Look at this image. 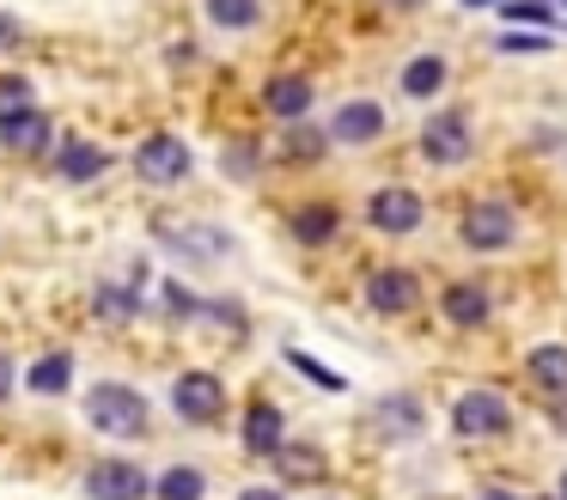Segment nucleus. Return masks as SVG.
<instances>
[{"label": "nucleus", "instance_id": "obj_30", "mask_svg": "<svg viewBox=\"0 0 567 500\" xmlns=\"http://www.w3.org/2000/svg\"><path fill=\"white\" fill-rule=\"evenodd\" d=\"M287 159H293V165L323 159V134H318V129H293V134H287Z\"/></svg>", "mask_w": 567, "mask_h": 500}, {"label": "nucleus", "instance_id": "obj_33", "mask_svg": "<svg viewBox=\"0 0 567 500\" xmlns=\"http://www.w3.org/2000/svg\"><path fill=\"white\" fill-rule=\"evenodd\" d=\"M476 500H525V494H513V488H482Z\"/></svg>", "mask_w": 567, "mask_h": 500}, {"label": "nucleus", "instance_id": "obj_28", "mask_svg": "<svg viewBox=\"0 0 567 500\" xmlns=\"http://www.w3.org/2000/svg\"><path fill=\"white\" fill-rule=\"evenodd\" d=\"M513 24H537V31H549L555 24V12H549V0H513V7H501Z\"/></svg>", "mask_w": 567, "mask_h": 500}, {"label": "nucleus", "instance_id": "obj_20", "mask_svg": "<svg viewBox=\"0 0 567 500\" xmlns=\"http://www.w3.org/2000/svg\"><path fill=\"white\" fill-rule=\"evenodd\" d=\"M336 226H342V214H336L330 202H299V214H293V238L306 244V251L330 244V238H336Z\"/></svg>", "mask_w": 567, "mask_h": 500}, {"label": "nucleus", "instance_id": "obj_3", "mask_svg": "<svg viewBox=\"0 0 567 500\" xmlns=\"http://www.w3.org/2000/svg\"><path fill=\"white\" fill-rule=\"evenodd\" d=\"M452 427L464 439H501L506 427H513V402H506L501 390H464V397L452 402Z\"/></svg>", "mask_w": 567, "mask_h": 500}, {"label": "nucleus", "instance_id": "obj_14", "mask_svg": "<svg viewBox=\"0 0 567 500\" xmlns=\"http://www.w3.org/2000/svg\"><path fill=\"white\" fill-rule=\"evenodd\" d=\"M159 238L184 256H226L233 251V232L220 226H184V220H159Z\"/></svg>", "mask_w": 567, "mask_h": 500}, {"label": "nucleus", "instance_id": "obj_11", "mask_svg": "<svg viewBox=\"0 0 567 500\" xmlns=\"http://www.w3.org/2000/svg\"><path fill=\"white\" fill-rule=\"evenodd\" d=\"M379 134H384V110L372 104V98H348L330 116V141H342V146H367V141H379Z\"/></svg>", "mask_w": 567, "mask_h": 500}, {"label": "nucleus", "instance_id": "obj_6", "mask_svg": "<svg viewBox=\"0 0 567 500\" xmlns=\"http://www.w3.org/2000/svg\"><path fill=\"white\" fill-rule=\"evenodd\" d=\"M135 171L147 183H184L189 171H196V153H189L177 134H147V141L135 146Z\"/></svg>", "mask_w": 567, "mask_h": 500}, {"label": "nucleus", "instance_id": "obj_15", "mask_svg": "<svg viewBox=\"0 0 567 500\" xmlns=\"http://www.w3.org/2000/svg\"><path fill=\"white\" fill-rule=\"evenodd\" d=\"M50 141H55V122L43 110H19V116L0 122V146L7 153H43Z\"/></svg>", "mask_w": 567, "mask_h": 500}, {"label": "nucleus", "instance_id": "obj_8", "mask_svg": "<svg viewBox=\"0 0 567 500\" xmlns=\"http://www.w3.org/2000/svg\"><path fill=\"white\" fill-rule=\"evenodd\" d=\"M367 305L384 317H403L421 305V275L415 268H372L367 275Z\"/></svg>", "mask_w": 567, "mask_h": 500}, {"label": "nucleus", "instance_id": "obj_35", "mask_svg": "<svg viewBox=\"0 0 567 500\" xmlns=\"http://www.w3.org/2000/svg\"><path fill=\"white\" fill-rule=\"evenodd\" d=\"M555 500H567V470H561V494H555Z\"/></svg>", "mask_w": 567, "mask_h": 500}, {"label": "nucleus", "instance_id": "obj_36", "mask_svg": "<svg viewBox=\"0 0 567 500\" xmlns=\"http://www.w3.org/2000/svg\"><path fill=\"white\" fill-rule=\"evenodd\" d=\"M464 7H494V0H464Z\"/></svg>", "mask_w": 567, "mask_h": 500}, {"label": "nucleus", "instance_id": "obj_7", "mask_svg": "<svg viewBox=\"0 0 567 500\" xmlns=\"http://www.w3.org/2000/svg\"><path fill=\"white\" fill-rule=\"evenodd\" d=\"M86 494L92 500H147L153 494V476L128 458H104L86 470Z\"/></svg>", "mask_w": 567, "mask_h": 500}, {"label": "nucleus", "instance_id": "obj_21", "mask_svg": "<svg viewBox=\"0 0 567 500\" xmlns=\"http://www.w3.org/2000/svg\"><path fill=\"white\" fill-rule=\"evenodd\" d=\"M25 385L38 390V397H62V390L74 385V354H68V348L43 354V360H38V366H31V373H25Z\"/></svg>", "mask_w": 567, "mask_h": 500}, {"label": "nucleus", "instance_id": "obj_27", "mask_svg": "<svg viewBox=\"0 0 567 500\" xmlns=\"http://www.w3.org/2000/svg\"><path fill=\"white\" fill-rule=\"evenodd\" d=\"M287 366H293V373H306L311 385H323V390H342V373H330V366H318L311 354H299V348H287Z\"/></svg>", "mask_w": 567, "mask_h": 500}, {"label": "nucleus", "instance_id": "obj_4", "mask_svg": "<svg viewBox=\"0 0 567 500\" xmlns=\"http://www.w3.org/2000/svg\"><path fill=\"white\" fill-rule=\"evenodd\" d=\"M172 409H177V421H189V427H214L226 415V385L214 373H184L172 385Z\"/></svg>", "mask_w": 567, "mask_h": 500}, {"label": "nucleus", "instance_id": "obj_25", "mask_svg": "<svg viewBox=\"0 0 567 500\" xmlns=\"http://www.w3.org/2000/svg\"><path fill=\"white\" fill-rule=\"evenodd\" d=\"M208 19L220 31H250V24H262V0H208Z\"/></svg>", "mask_w": 567, "mask_h": 500}, {"label": "nucleus", "instance_id": "obj_23", "mask_svg": "<svg viewBox=\"0 0 567 500\" xmlns=\"http://www.w3.org/2000/svg\"><path fill=\"white\" fill-rule=\"evenodd\" d=\"M440 85H445V55H415L403 68V92L409 98H433Z\"/></svg>", "mask_w": 567, "mask_h": 500}, {"label": "nucleus", "instance_id": "obj_22", "mask_svg": "<svg viewBox=\"0 0 567 500\" xmlns=\"http://www.w3.org/2000/svg\"><path fill=\"white\" fill-rule=\"evenodd\" d=\"M208 494V476L196 470V463H172V470L153 482V500H202Z\"/></svg>", "mask_w": 567, "mask_h": 500}, {"label": "nucleus", "instance_id": "obj_19", "mask_svg": "<svg viewBox=\"0 0 567 500\" xmlns=\"http://www.w3.org/2000/svg\"><path fill=\"white\" fill-rule=\"evenodd\" d=\"M55 171H62L68 183H92V177H104V171H111V153H104V146H92V141H68L62 153H55Z\"/></svg>", "mask_w": 567, "mask_h": 500}, {"label": "nucleus", "instance_id": "obj_10", "mask_svg": "<svg viewBox=\"0 0 567 500\" xmlns=\"http://www.w3.org/2000/svg\"><path fill=\"white\" fill-rule=\"evenodd\" d=\"M421 427H427V409H421V397H409V390L379 397V409H372V433H379L384 446H409Z\"/></svg>", "mask_w": 567, "mask_h": 500}, {"label": "nucleus", "instance_id": "obj_18", "mask_svg": "<svg viewBox=\"0 0 567 500\" xmlns=\"http://www.w3.org/2000/svg\"><path fill=\"white\" fill-rule=\"evenodd\" d=\"M440 312H445V324H457V329H476V324H488V287H470V280H457V287H445V299H440Z\"/></svg>", "mask_w": 567, "mask_h": 500}, {"label": "nucleus", "instance_id": "obj_29", "mask_svg": "<svg viewBox=\"0 0 567 500\" xmlns=\"http://www.w3.org/2000/svg\"><path fill=\"white\" fill-rule=\"evenodd\" d=\"M549 43H555L549 31H518V24H513V31L501 37V49H506V55H543V49H549Z\"/></svg>", "mask_w": 567, "mask_h": 500}, {"label": "nucleus", "instance_id": "obj_2", "mask_svg": "<svg viewBox=\"0 0 567 500\" xmlns=\"http://www.w3.org/2000/svg\"><path fill=\"white\" fill-rule=\"evenodd\" d=\"M464 244L470 251H506V244L518 238V214H513V202H501V195H482V202H470V214H464Z\"/></svg>", "mask_w": 567, "mask_h": 500}, {"label": "nucleus", "instance_id": "obj_17", "mask_svg": "<svg viewBox=\"0 0 567 500\" xmlns=\"http://www.w3.org/2000/svg\"><path fill=\"white\" fill-rule=\"evenodd\" d=\"M525 373H530V385H537V390L567 397V341H537L530 360H525Z\"/></svg>", "mask_w": 567, "mask_h": 500}, {"label": "nucleus", "instance_id": "obj_9", "mask_svg": "<svg viewBox=\"0 0 567 500\" xmlns=\"http://www.w3.org/2000/svg\"><path fill=\"white\" fill-rule=\"evenodd\" d=\"M421 214H427V207H421V195L403 190V183H391V190H372V195H367V220H372L379 232H391V238L415 232Z\"/></svg>", "mask_w": 567, "mask_h": 500}, {"label": "nucleus", "instance_id": "obj_26", "mask_svg": "<svg viewBox=\"0 0 567 500\" xmlns=\"http://www.w3.org/2000/svg\"><path fill=\"white\" fill-rule=\"evenodd\" d=\"M19 110H38V92H31L25 73H0V122L19 116Z\"/></svg>", "mask_w": 567, "mask_h": 500}, {"label": "nucleus", "instance_id": "obj_24", "mask_svg": "<svg viewBox=\"0 0 567 500\" xmlns=\"http://www.w3.org/2000/svg\"><path fill=\"white\" fill-rule=\"evenodd\" d=\"M92 312H99V324H128V317H141V299H135V287H99Z\"/></svg>", "mask_w": 567, "mask_h": 500}, {"label": "nucleus", "instance_id": "obj_5", "mask_svg": "<svg viewBox=\"0 0 567 500\" xmlns=\"http://www.w3.org/2000/svg\"><path fill=\"white\" fill-rule=\"evenodd\" d=\"M470 146H476V134H470L464 110H440V116L421 122V153H427L433 165H464Z\"/></svg>", "mask_w": 567, "mask_h": 500}, {"label": "nucleus", "instance_id": "obj_12", "mask_svg": "<svg viewBox=\"0 0 567 500\" xmlns=\"http://www.w3.org/2000/svg\"><path fill=\"white\" fill-rule=\"evenodd\" d=\"M238 433H245V451L250 458H275V446H281L287 439V415L275 409V402H250L245 409V427H238Z\"/></svg>", "mask_w": 567, "mask_h": 500}, {"label": "nucleus", "instance_id": "obj_32", "mask_svg": "<svg viewBox=\"0 0 567 500\" xmlns=\"http://www.w3.org/2000/svg\"><path fill=\"white\" fill-rule=\"evenodd\" d=\"M7 390H13V360L0 354V402H7Z\"/></svg>", "mask_w": 567, "mask_h": 500}, {"label": "nucleus", "instance_id": "obj_13", "mask_svg": "<svg viewBox=\"0 0 567 500\" xmlns=\"http://www.w3.org/2000/svg\"><path fill=\"white\" fill-rule=\"evenodd\" d=\"M262 110H269V116H281V122H306L311 80H306V73H275V80L262 85Z\"/></svg>", "mask_w": 567, "mask_h": 500}, {"label": "nucleus", "instance_id": "obj_16", "mask_svg": "<svg viewBox=\"0 0 567 500\" xmlns=\"http://www.w3.org/2000/svg\"><path fill=\"white\" fill-rule=\"evenodd\" d=\"M323 470H330V458H323V446H306V439H281L275 446V476L281 482H323Z\"/></svg>", "mask_w": 567, "mask_h": 500}, {"label": "nucleus", "instance_id": "obj_1", "mask_svg": "<svg viewBox=\"0 0 567 500\" xmlns=\"http://www.w3.org/2000/svg\"><path fill=\"white\" fill-rule=\"evenodd\" d=\"M86 421L99 427L104 439H135L147 433V397L135 385H116V378H99L86 390Z\"/></svg>", "mask_w": 567, "mask_h": 500}, {"label": "nucleus", "instance_id": "obj_31", "mask_svg": "<svg viewBox=\"0 0 567 500\" xmlns=\"http://www.w3.org/2000/svg\"><path fill=\"white\" fill-rule=\"evenodd\" d=\"M19 31H25V24H19L13 12H0V55H7V49L19 43Z\"/></svg>", "mask_w": 567, "mask_h": 500}, {"label": "nucleus", "instance_id": "obj_34", "mask_svg": "<svg viewBox=\"0 0 567 500\" xmlns=\"http://www.w3.org/2000/svg\"><path fill=\"white\" fill-rule=\"evenodd\" d=\"M238 500H281V494H275V488H245Z\"/></svg>", "mask_w": 567, "mask_h": 500}]
</instances>
